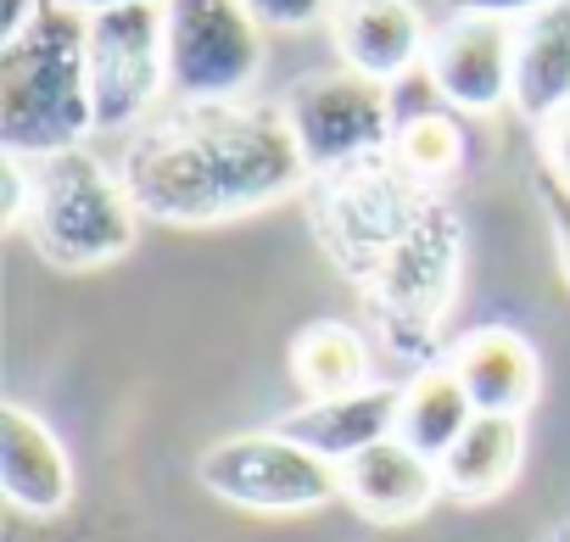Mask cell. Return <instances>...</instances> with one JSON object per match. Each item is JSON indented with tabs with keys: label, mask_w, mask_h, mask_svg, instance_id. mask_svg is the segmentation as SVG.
I'll use <instances>...</instances> for the list:
<instances>
[{
	"label": "cell",
	"mask_w": 570,
	"mask_h": 542,
	"mask_svg": "<svg viewBox=\"0 0 570 542\" xmlns=\"http://www.w3.org/2000/svg\"><path fill=\"white\" fill-rule=\"evenodd\" d=\"M308 213L320 246L370 297L386 342L420 364H436V325L453 303L464 252V229L448 196L409 179L397 157L381 151L370 162L320 174L308 185Z\"/></svg>",
	"instance_id": "obj_1"
},
{
	"label": "cell",
	"mask_w": 570,
	"mask_h": 542,
	"mask_svg": "<svg viewBox=\"0 0 570 542\" xmlns=\"http://www.w3.org/2000/svg\"><path fill=\"white\" fill-rule=\"evenodd\" d=\"M118 174L140 218L174 229L229 224L314 185L279 107H252V101L163 107L129 135Z\"/></svg>",
	"instance_id": "obj_2"
},
{
	"label": "cell",
	"mask_w": 570,
	"mask_h": 542,
	"mask_svg": "<svg viewBox=\"0 0 570 542\" xmlns=\"http://www.w3.org/2000/svg\"><path fill=\"white\" fill-rule=\"evenodd\" d=\"M85 35V12L46 0V12L0 46V151L7 157L40 162L96 135Z\"/></svg>",
	"instance_id": "obj_3"
},
{
	"label": "cell",
	"mask_w": 570,
	"mask_h": 542,
	"mask_svg": "<svg viewBox=\"0 0 570 542\" xmlns=\"http://www.w3.org/2000/svg\"><path fill=\"white\" fill-rule=\"evenodd\" d=\"M18 235L57 268H107L135 252L140 207L90 146L29 162V207Z\"/></svg>",
	"instance_id": "obj_4"
},
{
	"label": "cell",
	"mask_w": 570,
	"mask_h": 542,
	"mask_svg": "<svg viewBox=\"0 0 570 542\" xmlns=\"http://www.w3.org/2000/svg\"><path fill=\"white\" fill-rule=\"evenodd\" d=\"M274 107H279V118H285V129H292V140H297L314 179L392 151V135H397L392 85H375V79H364L342 62L320 68V73H303Z\"/></svg>",
	"instance_id": "obj_5"
},
{
	"label": "cell",
	"mask_w": 570,
	"mask_h": 542,
	"mask_svg": "<svg viewBox=\"0 0 570 542\" xmlns=\"http://www.w3.org/2000/svg\"><path fill=\"white\" fill-rule=\"evenodd\" d=\"M196 481L218 503L246 509V514H308L342 497V470L320 459L314 447L292 442L279 425L213 442L196 459Z\"/></svg>",
	"instance_id": "obj_6"
},
{
	"label": "cell",
	"mask_w": 570,
	"mask_h": 542,
	"mask_svg": "<svg viewBox=\"0 0 570 542\" xmlns=\"http://www.w3.org/2000/svg\"><path fill=\"white\" fill-rule=\"evenodd\" d=\"M163 40L174 101H246L263 73V23L246 0H163Z\"/></svg>",
	"instance_id": "obj_7"
},
{
	"label": "cell",
	"mask_w": 570,
	"mask_h": 542,
	"mask_svg": "<svg viewBox=\"0 0 570 542\" xmlns=\"http://www.w3.org/2000/svg\"><path fill=\"white\" fill-rule=\"evenodd\" d=\"M90 57V101H96V135H124L157 118V101L168 90V40H163V0L96 12L85 35Z\"/></svg>",
	"instance_id": "obj_8"
},
{
	"label": "cell",
	"mask_w": 570,
	"mask_h": 542,
	"mask_svg": "<svg viewBox=\"0 0 570 542\" xmlns=\"http://www.w3.org/2000/svg\"><path fill=\"white\" fill-rule=\"evenodd\" d=\"M425 79L436 101L464 118L498 112L503 101H514V23L448 12V23L431 29Z\"/></svg>",
	"instance_id": "obj_9"
},
{
	"label": "cell",
	"mask_w": 570,
	"mask_h": 542,
	"mask_svg": "<svg viewBox=\"0 0 570 542\" xmlns=\"http://www.w3.org/2000/svg\"><path fill=\"white\" fill-rule=\"evenodd\" d=\"M325 29L342 68L375 85L409 79L414 68H425V51H431V23L414 0H336Z\"/></svg>",
	"instance_id": "obj_10"
},
{
	"label": "cell",
	"mask_w": 570,
	"mask_h": 542,
	"mask_svg": "<svg viewBox=\"0 0 570 542\" xmlns=\"http://www.w3.org/2000/svg\"><path fill=\"white\" fill-rule=\"evenodd\" d=\"M453 381L464 386V397L475 403V414H520L537 403L542 392V358L531 347V336H520L514 325H475L464 336H453L442 347Z\"/></svg>",
	"instance_id": "obj_11"
},
{
	"label": "cell",
	"mask_w": 570,
	"mask_h": 542,
	"mask_svg": "<svg viewBox=\"0 0 570 542\" xmlns=\"http://www.w3.org/2000/svg\"><path fill=\"white\" fill-rule=\"evenodd\" d=\"M0 486L12 509L35 520L62 514L73 497V459L62 436L23 403H0Z\"/></svg>",
	"instance_id": "obj_12"
},
{
	"label": "cell",
	"mask_w": 570,
	"mask_h": 542,
	"mask_svg": "<svg viewBox=\"0 0 570 542\" xmlns=\"http://www.w3.org/2000/svg\"><path fill=\"white\" fill-rule=\"evenodd\" d=\"M342 497L370 525H409L442 497V470H436V459H425L420 447L392 436L342 464Z\"/></svg>",
	"instance_id": "obj_13"
},
{
	"label": "cell",
	"mask_w": 570,
	"mask_h": 542,
	"mask_svg": "<svg viewBox=\"0 0 570 542\" xmlns=\"http://www.w3.org/2000/svg\"><path fill=\"white\" fill-rule=\"evenodd\" d=\"M397 414H403V386H386V381H370L364 392H347V397H325V403H303L279 420V431L314 447L320 459H331L336 470L358 453H370L375 442H392L397 436Z\"/></svg>",
	"instance_id": "obj_14"
},
{
	"label": "cell",
	"mask_w": 570,
	"mask_h": 542,
	"mask_svg": "<svg viewBox=\"0 0 570 542\" xmlns=\"http://www.w3.org/2000/svg\"><path fill=\"white\" fill-rule=\"evenodd\" d=\"M531 129H542L553 112L570 107V0L531 12L514 23V101Z\"/></svg>",
	"instance_id": "obj_15"
},
{
	"label": "cell",
	"mask_w": 570,
	"mask_h": 542,
	"mask_svg": "<svg viewBox=\"0 0 570 542\" xmlns=\"http://www.w3.org/2000/svg\"><path fill=\"white\" fill-rule=\"evenodd\" d=\"M520 464H525V420L520 414H475L470 431L436 459L442 492L464 497V503L509 492Z\"/></svg>",
	"instance_id": "obj_16"
},
{
	"label": "cell",
	"mask_w": 570,
	"mask_h": 542,
	"mask_svg": "<svg viewBox=\"0 0 570 542\" xmlns=\"http://www.w3.org/2000/svg\"><path fill=\"white\" fill-rule=\"evenodd\" d=\"M292 381L308 403H325V397H347V392H364L370 386V342L358 325L347 319H314L292 336Z\"/></svg>",
	"instance_id": "obj_17"
},
{
	"label": "cell",
	"mask_w": 570,
	"mask_h": 542,
	"mask_svg": "<svg viewBox=\"0 0 570 542\" xmlns=\"http://www.w3.org/2000/svg\"><path fill=\"white\" fill-rule=\"evenodd\" d=\"M475 420V403L464 397V386L453 381L448 358L436 364H420L409 381H403V414H397V436L409 447H420L425 459H442Z\"/></svg>",
	"instance_id": "obj_18"
},
{
	"label": "cell",
	"mask_w": 570,
	"mask_h": 542,
	"mask_svg": "<svg viewBox=\"0 0 570 542\" xmlns=\"http://www.w3.org/2000/svg\"><path fill=\"white\" fill-rule=\"evenodd\" d=\"M392 157L409 179L431 185V190H448V179L464 174V157H470V140H464V124L453 107H425V112H409L397 118V135H392Z\"/></svg>",
	"instance_id": "obj_19"
},
{
	"label": "cell",
	"mask_w": 570,
	"mask_h": 542,
	"mask_svg": "<svg viewBox=\"0 0 570 542\" xmlns=\"http://www.w3.org/2000/svg\"><path fill=\"white\" fill-rule=\"evenodd\" d=\"M537 201H542V218H548V235H553V252H559V275L570 286V190L537 168Z\"/></svg>",
	"instance_id": "obj_20"
},
{
	"label": "cell",
	"mask_w": 570,
	"mask_h": 542,
	"mask_svg": "<svg viewBox=\"0 0 570 542\" xmlns=\"http://www.w3.org/2000/svg\"><path fill=\"white\" fill-rule=\"evenodd\" d=\"M336 0H246V12L263 23V29H308V23H325Z\"/></svg>",
	"instance_id": "obj_21"
},
{
	"label": "cell",
	"mask_w": 570,
	"mask_h": 542,
	"mask_svg": "<svg viewBox=\"0 0 570 542\" xmlns=\"http://www.w3.org/2000/svg\"><path fill=\"white\" fill-rule=\"evenodd\" d=\"M537 157H542V174H553V179L570 190V107L553 112V118L537 129Z\"/></svg>",
	"instance_id": "obj_22"
},
{
	"label": "cell",
	"mask_w": 570,
	"mask_h": 542,
	"mask_svg": "<svg viewBox=\"0 0 570 542\" xmlns=\"http://www.w3.org/2000/svg\"><path fill=\"white\" fill-rule=\"evenodd\" d=\"M23 207H29V157H0V218H7V229L23 224Z\"/></svg>",
	"instance_id": "obj_23"
},
{
	"label": "cell",
	"mask_w": 570,
	"mask_h": 542,
	"mask_svg": "<svg viewBox=\"0 0 570 542\" xmlns=\"http://www.w3.org/2000/svg\"><path fill=\"white\" fill-rule=\"evenodd\" d=\"M542 7H553V0H448V12H475V18H503V23H525Z\"/></svg>",
	"instance_id": "obj_24"
},
{
	"label": "cell",
	"mask_w": 570,
	"mask_h": 542,
	"mask_svg": "<svg viewBox=\"0 0 570 542\" xmlns=\"http://www.w3.org/2000/svg\"><path fill=\"white\" fill-rule=\"evenodd\" d=\"M40 12H46V0H0V46L18 40V35H23Z\"/></svg>",
	"instance_id": "obj_25"
},
{
	"label": "cell",
	"mask_w": 570,
	"mask_h": 542,
	"mask_svg": "<svg viewBox=\"0 0 570 542\" xmlns=\"http://www.w3.org/2000/svg\"><path fill=\"white\" fill-rule=\"evenodd\" d=\"M62 7H73V12L96 18V12H118V7H140V0H62Z\"/></svg>",
	"instance_id": "obj_26"
},
{
	"label": "cell",
	"mask_w": 570,
	"mask_h": 542,
	"mask_svg": "<svg viewBox=\"0 0 570 542\" xmlns=\"http://www.w3.org/2000/svg\"><path fill=\"white\" fill-rule=\"evenodd\" d=\"M559 542H570V531H564V536H559Z\"/></svg>",
	"instance_id": "obj_27"
}]
</instances>
